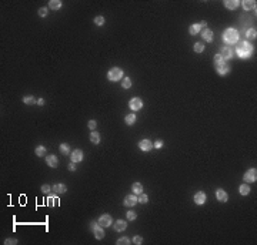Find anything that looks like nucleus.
Listing matches in <instances>:
<instances>
[{
	"label": "nucleus",
	"instance_id": "1",
	"mask_svg": "<svg viewBox=\"0 0 257 245\" xmlns=\"http://www.w3.org/2000/svg\"><path fill=\"white\" fill-rule=\"evenodd\" d=\"M252 53H253V47H252L250 43L244 41V43H239V44H237V54H239L240 57H244V59H246V57H250Z\"/></svg>",
	"mask_w": 257,
	"mask_h": 245
},
{
	"label": "nucleus",
	"instance_id": "2",
	"mask_svg": "<svg viewBox=\"0 0 257 245\" xmlns=\"http://www.w3.org/2000/svg\"><path fill=\"white\" fill-rule=\"evenodd\" d=\"M223 39H224L226 43H230V44L237 43V40H239V33H237L234 29H227V30L224 32V34H223Z\"/></svg>",
	"mask_w": 257,
	"mask_h": 245
},
{
	"label": "nucleus",
	"instance_id": "3",
	"mask_svg": "<svg viewBox=\"0 0 257 245\" xmlns=\"http://www.w3.org/2000/svg\"><path fill=\"white\" fill-rule=\"evenodd\" d=\"M107 77H109L110 81H117V80H120V79L123 77V71H122V69H119V67H113V69L109 71Z\"/></svg>",
	"mask_w": 257,
	"mask_h": 245
},
{
	"label": "nucleus",
	"instance_id": "4",
	"mask_svg": "<svg viewBox=\"0 0 257 245\" xmlns=\"http://www.w3.org/2000/svg\"><path fill=\"white\" fill-rule=\"evenodd\" d=\"M244 180H246L247 182H254V181L257 180L256 168H250V170H247V171H246V174H244Z\"/></svg>",
	"mask_w": 257,
	"mask_h": 245
},
{
	"label": "nucleus",
	"instance_id": "5",
	"mask_svg": "<svg viewBox=\"0 0 257 245\" xmlns=\"http://www.w3.org/2000/svg\"><path fill=\"white\" fill-rule=\"evenodd\" d=\"M141 107H143V101H141L139 97H134V98L130 100V108H131L133 111H139Z\"/></svg>",
	"mask_w": 257,
	"mask_h": 245
},
{
	"label": "nucleus",
	"instance_id": "6",
	"mask_svg": "<svg viewBox=\"0 0 257 245\" xmlns=\"http://www.w3.org/2000/svg\"><path fill=\"white\" fill-rule=\"evenodd\" d=\"M99 225H100V227H103V228H104V227H106V228H107V227H110V225H112V217H110L109 214L101 215V217L99 218Z\"/></svg>",
	"mask_w": 257,
	"mask_h": 245
},
{
	"label": "nucleus",
	"instance_id": "7",
	"mask_svg": "<svg viewBox=\"0 0 257 245\" xmlns=\"http://www.w3.org/2000/svg\"><path fill=\"white\" fill-rule=\"evenodd\" d=\"M216 71L218 73V74H221V76H224V74H227L229 71H230V67H229V64L227 63H220V64H216Z\"/></svg>",
	"mask_w": 257,
	"mask_h": 245
},
{
	"label": "nucleus",
	"instance_id": "8",
	"mask_svg": "<svg viewBox=\"0 0 257 245\" xmlns=\"http://www.w3.org/2000/svg\"><path fill=\"white\" fill-rule=\"evenodd\" d=\"M221 57L224 59V60H229V59H231L233 57V48L230 47V46H224L223 48H221Z\"/></svg>",
	"mask_w": 257,
	"mask_h": 245
},
{
	"label": "nucleus",
	"instance_id": "9",
	"mask_svg": "<svg viewBox=\"0 0 257 245\" xmlns=\"http://www.w3.org/2000/svg\"><path fill=\"white\" fill-rule=\"evenodd\" d=\"M136 203H137L136 194H130V195H127V197L124 198V203H123V204L126 205V207H133V205H136Z\"/></svg>",
	"mask_w": 257,
	"mask_h": 245
},
{
	"label": "nucleus",
	"instance_id": "10",
	"mask_svg": "<svg viewBox=\"0 0 257 245\" xmlns=\"http://www.w3.org/2000/svg\"><path fill=\"white\" fill-rule=\"evenodd\" d=\"M83 160V153H82V150H74L73 153H72V161L73 163H80Z\"/></svg>",
	"mask_w": 257,
	"mask_h": 245
},
{
	"label": "nucleus",
	"instance_id": "11",
	"mask_svg": "<svg viewBox=\"0 0 257 245\" xmlns=\"http://www.w3.org/2000/svg\"><path fill=\"white\" fill-rule=\"evenodd\" d=\"M216 198H217L220 203H226V201L229 200V195L226 194L224 190H217V191H216Z\"/></svg>",
	"mask_w": 257,
	"mask_h": 245
},
{
	"label": "nucleus",
	"instance_id": "12",
	"mask_svg": "<svg viewBox=\"0 0 257 245\" xmlns=\"http://www.w3.org/2000/svg\"><path fill=\"white\" fill-rule=\"evenodd\" d=\"M194 203L197 205H202L206 203V194L204 192H202V191H199L196 195H194Z\"/></svg>",
	"mask_w": 257,
	"mask_h": 245
},
{
	"label": "nucleus",
	"instance_id": "13",
	"mask_svg": "<svg viewBox=\"0 0 257 245\" xmlns=\"http://www.w3.org/2000/svg\"><path fill=\"white\" fill-rule=\"evenodd\" d=\"M139 145H140V150H143V151H150L151 147H153V144H151L150 140H141Z\"/></svg>",
	"mask_w": 257,
	"mask_h": 245
},
{
	"label": "nucleus",
	"instance_id": "14",
	"mask_svg": "<svg viewBox=\"0 0 257 245\" xmlns=\"http://www.w3.org/2000/svg\"><path fill=\"white\" fill-rule=\"evenodd\" d=\"M126 227H127V222L123 221V219H117V221L114 222V230L119 231V232H120V231H124Z\"/></svg>",
	"mask_w": 257,
	"mask_h": 245
},
{
	"label": "nucleus",
	"instance_id": "15",
	"mask_svg": "<svg viewBox=\"0 0 257 245\" xmlns=\"http://www.w3.org/2000/svg\"><path fill=\"white\" fill-rule=\"evenodd\" d=\"M46 163H47L49 167L56 168L57 164H59V161H57V157H56V155H49V157H46Z\"/></svg>",
	"mask_w": 257,
	"mask_h": 245
},
{
	"label": "nucleus",
	"instance_id": "16",
	"mask_svg": "<svg viewBox=\"0 0 257 245\" xmlns=\"http://www.w3.org/2000/svg\"><path fill=\"white\" fill-rule=\"evenodd\" d=\"M93 232H94V237L97 238V240H101L103 237H104V231H103V227H94L93 230H91Z\"/></svg>",
	"mask_w": 257,
	"mask_h": 245
},
{
	"label": "nucleus",
	"instance_id": "17",
	"mask_svg": "<svg viewBox=\"0 0 257 245\" xmlns=\"http://www.w3.org/2000/svg\"><path fill=\"white\" fill-rule=\"evenodd\" d=\"M202 36H203V39H204L206 41L213 40V32H212L210 29H204V30L202 32Z\"/></svg>",
	"mask_w": 257,
	"mask_h": 245
},
{
	"label": "nucleus",
	"instance_id": "18",
	"mask_svg": "<svg viewBox=\"0 0 257 245\" xmlns=\"http://www.w3.org/2000/svg\"><path fill=\"white\" fill-rule=\"evenodd\" d=\"M56 194H63V192H66V185L64 184H56V185H53V188H51Z\"/></svg>",
	"mask_w": 257,
	"mask_h": 245
},
{
	"label": "nucleus",
	"instance_id": "19",
	"mask_svg": "<svg viewBox=\"0 0 257 245\" xmlns=\"http://www.w3.org/2000/svg\"><path fill=\"white\" fill-rule=\"evenodd\" d=\"M131 191H133L136 195H139V194L143 192V185H141L140 182H134V184L131 185Z\"/></svg>",
	"mask_w": 257,
	"mask_h": 245
},
{
	"label": "nucleus",
	"instance_id": "20",
	"mask_svg": "<svg viewBox=\"0 0 257 245\" xmlns=\"http://www.w3.org/2000/svg\"><path fill=\"white\" fill-rule=\"evenodd\" d=\"M62 7V1L60 0H51V1H49V9H51V10H59Z\"/></svg>",
	"mask_w": 257,
	"mask_h": 245
},
{
	"label": "nucleus",
	"instance_id": "21",
	"mask_svg": "<svg viewBox=\"0 0 257 245\" xmlns=\"http://www.w3.org/2000/svg\"><path fill=\"white\" fill-rule=\"evenodd\" d=\"M224 4H226V7H227V9H230V10H234V9H236V7H237L240 3H239L237 0H226V1H224Z\"/></svg>",
	"mask_w": 257,
	"mask_h": 245
},
{
	"label": "nucleus",
	"instance_id": "22",
	"mask_svg": "<svg viewBox=\"0 0 257 245\" xmlns=\"http://www.w3.org/2000/svg\"><path fill=\"white\" fill-rule=\"evenodd\" d=\"M241 4H243V9H244V10H252V9L256 7V1H249V0H244Z\"/></svg>",
	"mask_w": 257,
	"mask_h": 245
},
{
	"label": "nucleus",
	"instance_id": "23",
	"mask_svg": "<svg viewBox=\"0 0 257 245\" xmlns=\"http://www.w3.org/2000/svg\"><path fill=\"white\" fill-rule=\"evenodd\" d=\"M90 141H91L93 144H99V143H100V135H99V133L91 131V134H90Z\"/></svg>",
	"mask_w": 257,
	"mask_h": 245
},
{
	"label": "nucleus",
	"instance_id": "24",
	"mask_svg": "<svg viewBox=\"0 0 257 245\" xmlns=\"http://www.w3.org/2000/svg\"><path fill=\"white\" fill-rule=\"evenodd\" d=\"M200 29H202L200 24H191L190 29H189V32H190V34H197L200 32Z\"/></svg>",
	"mask_w": 257,
	"mask_h": 245
},
{
	"label": "nucleus",
	"instance_id": "25",
	"mask_svg": "<svg viewBox=\"0 0 257 245\" xmlns=\"http://www.w3.org/2000/svg\"><path fill=\"white\" fill-rule=\"evenodd\" d=\"M239 191H240V194H241V195H247V194L250 192V187H249L247 184H243V185H240Z\"/></svg>",
	"mask_w": 257,
	"mask_h": 245
},
{
	"label": "nucleus",
	"instance_id": "26",
	"mask_svg": "<svg viewBox=\"0 0 257 245\" xmlns=\"http://www.w3.org/2000/svg\"><path fill=\"white\" fill-rule=\"evenodd\" d=\"M124 121H126V124H128V125L134 124V122H136V116H134V114H127L126 118H124Z\"/></svg>",
	"mask_w": 257,
	"mask_h": 245
},
{
	"label": "nucleus",
	"instance_id": "27",
	"mask_svg": "<svg viewBox=\"0 0 257 245\" xmlns=\"http://www.w3.org/2000/svg\"><path fill=\"white\" fill-rule=\"evenodd\" d=\"M23 103H24V104H34V103H37V100H36L33 96H27V97L23 98Z\"/></svg>",
	"mask_w": 257,
	"mask_h": 245
},
{
	"label": "nucleus",
	"instance_id": "28",
	"mask_svg": "<svg viewBox=\"0 0 257 245\" xmlns=\"http://www.w3.org/2000/svg\"><path fill=\"white\" fill-rule=\"evenodd\" d=\"M36 154H37V157H44V155H46V148H44L43 145H37Z\"/></svg>",
	"mask_w": 257,
	"mask_h": 245
},
{
	"label": "nucleus",
	"instance_id": "29",
	"mask_svg": "<svg viewBox=\"0 0 257 245\" xmlns=\"http://www.w3.org/2000/svg\"><path fill=\"white\" fill-rule=\"evenodd\" d=\"M60 151H62V154L67 155V154H70V147H69L67 144H62V145H60Z\"/></svg>",
	"mask_w": 257,
	"mask_h": 245
},
{
	"label": "nucleus",
	"instance_id": "30",
	"mask_svg": "<svg viewBox=\"0 0 257 245\" xmlns=\"http://www.w3.org/2000/svg\"><path fill=\"white\" fill-rule=\"evenodd\" d=\"M193 48H194L196 53H202V51L204 50V44H203V43H196Z\"/></svg>",
	"mask_w": 257,
	"mask_h": 245
},
{
	"label": "nucleus",
	"instance_id": "31",
	"mask_svg": "<svg viewBox=\"0 0 257 245\" xmlns=\"http://www.w3.org/2000/svg\"><path fill=\"white\" fill-rule=\"evenodd\" d=\"M122 85H123V88H130V87H131V80H130L128 77H124Z\"/></svg>",
	"mask_w": 257,
	"mask_h": 245
},
{
	"label": "nucleus",
	"instance_id": "32",
	"mask_svg": "<svg viewBox=\"0 0 257 245\" xmlns=\"http://www.w3.org/2000/svg\"><path fill=\"white\" fill-rule=\"evenodd\" d=\"M147 200H149V198H147V195H144V194L141 192V194H139V198H137V203H141V204H146V203H147Z\"/></svg>",
	"mask_w": 257,
	"mask_h": 245
},
{
	"label": "nucleus",
	"instance_id": "33",
	"mask_svg": "<svg viewBox=\"0 0 257 245\" xmlns=\"http://www.w3.org/2000/svg\"><path fill=\"white\" fill-rule=\"evenodd\" d=\"M247 39H256V30L254 29H249L247 30Z\"/></svg>",
	"mask_w": 257,
	"mask_h": 245
},
{
	"label": "nucleus",
	"instance_id": "34",
	"mask_svg": "<svg viewBox=\"0 0 257 245\" xmlns=\"http://www.w3.org/2000/svg\"><path fill=\"white\" fill-rule=\"evenodd\" d=\"M223 61H224V59L221 57V54H216V56H214V66H216V64H220V63H223Z\"/></svg>",
	"mask_w": 257,
	"mask_h": 245
},
{
	"label": "nucleus",
	"instance_id": "35",
	"mask_svg": "<svg viewBox=\"0 0 257 245\" xmlns=\"http://www.w3.org/2000/svg\"><path fill=\"white\" fill-rule=\"evenodd\" d=\"M94 23H96L97 26H101V24L104 23V17H103V16H97V17L94 19Z\"/></svg>",
	"mask_w": 257,
	"mask_h": 245
},
{
	"label": "nucleus",
	"instance_id": "36",
	"mask_svg": "<svg viewBox=\"0 0 257 245\" xmlns=\"http://www.w3.org/2000/svg\"><path fill=\"white\" fill-rule=\"evenodd\" d=\"M126 217H127L128 221H134V219H136V212H133V211H127Z\"/></svg>",
	"mask_w": 257,
	"mask_h": 245
},
{
	"label": "nucleus",
	"instance_id": "37",
	"mask_svg": "<svg viewBox=\"0 0 257 245\" xmlns=\"http://www.w3.org/2000/svg\"><path fill=\"white\" fill-rule=\"evenodd\" d=\"M127 244H130V241H128V238H126V237L117 240V245H127Z\"/></svg>",
	"mask_w": 257,
	"mask_h": 245
},
{
	"label": "nucleus",
	"instance_id": "38",
	"mask_svg": "<svg viewBox=\"0 0 257 245\" xmlns=\"http://www.w3.org/2000/svg\"><path fill=\"white\" fill-rule=\"evenodd\" d=\"M87 125H89V128H90V130H94V128H96V125H97V122L94 121V120H90Z\"/></svg>",
	"mask_w": 257,
	"mask_h": 245
},
{
	"label": "nucleus",
	"instance_id": "39",
	"mask_svg": "<svg viewBox=\"0 0 257 245\" xmlns=\"http://www.w3.org/2000/svg\"><path fill=\"white\" fill-rule=\"evenodd\" d=\"M133 242H134V244H141V242H143V238H141V237H139V235H137V237H134V240H133Z\"/></svg>",
	"mask_w": 257,
	"mask_h": 245
},
{
	"label": "nucleus",
	"instance_id": "40",
	"mask_svg": "<svg viewBox=\"0 0 257 245\" xmlns=\"http://www.w3.org/2000/svg\"><path fill=\"white\" fill-rule=\"evenodd\" d=\"M47 14V9H44V7H42L40 10H39V16H42V17H44Z\"/></svg>",
	"mask_w": 257,
	"mask_h": 245
},
{
	"label": "nucleus",
	"instance_id": "41",
	"mask_svg": "<svg viewBox=\"0 0 257 245\" xmlns=\"http://www.w3.org/2000/svg\"><path fill=\"white\" fill-rule=\"evenodd\" d=\"M4 244H17V240H6V241H4Z\"/></svg>",
	"mask_w": 257,
	"mask_h": 245
},
{
	"label": "nucleus",
	"instance_id": "42",
	"mask_svg": "<svg viewBox=\"0 0 257 245\" xmlns=\"http://www.w3.org/2000/svg\"><path fill=\"white\" fill-rule=\"evenodd\" d=\"M42 191H43V192H49V191H50V187L44 184V185H43V187H42Z\"/></svg>",
	"mask_w": 257,
	"mask_h": 245
},
{
	"label": "nucleus",
	"instance_id": "43",
	"mask_svg": "<svg viewBox=\"0 0 257 245\" xmlns=\"http://www.w3.org/2000/svg\"><path fill=\"white\" fill-rule=\"evenodd\" d=\"M69 170H70V171H74V170H76V167H74V163H70V164H69Z\"/></svg>",
	"mask_w": 257,
	"mask_h": 245
},
{
	"label": "nucleus",
	"instance_id": "44",
	"mask_svg": "<svg viewBox=\"0 0 257 245\" xmlns=\"http://www.w3.org/2000/svg\"><path fill=\"white\" fill-rule=\"evenodd\" d=\"M162 145H163V144H162V141H156V143H154V147H156V148H160Z\"/></svg>",
	"mask_w": 257,
	"mask_h": 245
},
{
	"label": "nucleus",
	"instance_id": "45",
	"mask_svg": "<svg viewBox=\"0 0 257 245\" xmlns=\"http://www.w3.org/2000/svg\"><path fill=\"white\" fill-rule=\"evenodd\" d=\"M49 205H50V207L54 205V198H49Z\"/></svg>",
	"mask_w": 257,
	"mask_h": 245
},
{
	"label": "nucleus",
	"instance_id": "46",
	"mask_svg": "<svg viewBox=\"0 0 257 245\" xmlns=\"http://www.w3.org/2000/svg\"><path fill=\"white\" fill-rule=\"evenodd\" d=\"M37 104H40V106H43V104H44V101H43V98H39V100H37Z\"/></svg>",
	"mask_w": 257,
	"mask_h": 245
}]
</instances>
